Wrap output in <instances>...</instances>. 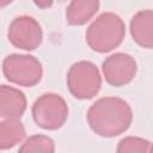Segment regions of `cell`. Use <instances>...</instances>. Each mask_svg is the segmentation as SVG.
<instances>
[{
  "mask_svg": "<svg viewBox=\"0 0 153 153\" xmlns=\"http://www.w3.org/2000/svg\"><path fill=\"white\" fill-rule=\"evenodd\" d=\"M86 117L90 128L97 135L115 137L130 127L133 110L128 102L120 97H103L88 108Z\"/></svg>",
  "mask_w": 153,
  "mask_h": 153,
  "instance_id": "cell-1",
  "label": "cell"
},
{
  "mask_svg": "<svg viewBox=\"0 0 153 153\" xmlns=\"http://www.w3.org/2000/svg\"><path fill=\"white\" fill-rule=\"evenodd\" d=\"M126 36L123 19L114 12L99 14L87 27L85 38L87 45L97 53H109L120 47Z\"/></svg>",
  "mask_w": 153,
  "mask_h": 153,
  "instance_id": "cell-2",
  "label": "cell"
},
{
  "mask_svg": "<svg viewBox=\"0 0 153 153\" xmlns=\"http://www.w3.org/2000/svg\"><path fill=\"white\" fill-rule=\"evenodd\" d=\"M5 78L18 86H36L43 76V67L37 57L29 54H10L2 61Z\"/></svg>",
  "mask_w": 153,
  "mask_h": 153,
  "instance_id": "cell-3",
  "label": "cell"
},
{
  "mask_svg": "<svg viewBox=\"0 0 153 153\" xmlns=\"http://www.w3.org/2000/svg\"><path fill=\"white\" fill-rule=\"evenodd\" d=\"M67 87L76 99H91L102 87V75L91 61H78L67 72Z\"/></svg>",
  "mask_w": 153,
  "mask_h": 153,
  "instance_id": "cell-4",
  "label": "cell"
},
{
  "mask_svg": "<svg viewBox=\"0 0 153 153\" xmlns=\"http://www.w3.org/2000/svg\"><path fill=\"white\" fill-rule=\"evenodd\" d=\"M35 123L45 130H57L67 121L68 105L57 93L48 92L39 96L31 108Z\"/></svg>",
  "mask_w": 153,
  "mask_h": 153,
  "instance_id": "cell-5",
  "label": "cell"
},
{
  "mask_svg": "<svg viewBox=\"0 0 153 153\" xmlns=\"http://www.w3.org/2000/svg\"><path fill=\"white\" fill-rule=\"evenodd\" d=\"M7 38L13 47L31 51L41 45L43 41V30L33 17L19 16L10 23Z\"/></svg>",
  "mask_w": 153,
  "mask_h": 153,
  "instance_id": "cell-6",
  "label": "cell"
},
{
  "mask_svg": "<svg viewBox=\"0 0 153 153\" xmlns=\"http://www.w3.org/2000/svg\"><path fill=\"white\" fill-rule=\"evenodd\" d=\"M102 72L109 85L121 87L134 79L137 72V65L131 55L126 53H115L103 61Z\"/></svg>",
  "mask_w": 153,
  "mask_h": 153,
  "instance_id": "cell-7",
  "label": "cell"
},
{
  "mask_svg": "<svg viewBox=\"0 0 153 153\" xmlns=\"http://www.w3.org/2000/svg\"><path fill=\"white\" fill-rule=\"evenodd\" d=\"M27 106L25 94L8 85H1L0 87V116L4 120H18L20 118Z\"/></svg>",
  "mask_w": 153,
  "mask_h": 153,
  "instance_id": "cell-8",
  "label": "cell"
},
{
  "mask_svg": "<svg viewBox=\"0 0 153 153\" xmlns=\"http://www.w3.org/2000/svg\"><path fill=\"white\" fill-rule=\"evenodd\" d=\"M130 35L136 44L153 49V10H141L130 20Z\"/></svg>",
  "mask_w": 153,
  "mask_h": 153,
  "instance_id": "cell-9",
  "label": "cell"
},
{
  "mask_svg": "<svg viewBox=\"0 0 153 153\" xmlns=\"http://www.w3.org/2000/svg\"><path fill=\"white\" fill-rule=\"evenodd\" d=\"M99 5L97 0H73L66 8V20L71 25H84L98 12Z\"/></svg>",
  "mask_w": 153,
  "mask_h": 153,
  "instance_id": "cell-10",
  "label": "cell"
},
{
  "mask_svg": "<svg viewBox=\"0 0 153 153\" xmlns=\"http://www.w3.org/2000/svg\"><path fill=\"white\" fill-rule=\"evenodd\" d=\"M25 128L19 120H2L0 123V148L10 149L25 139Z\"/></svg>",
  "mask_w": 153,
  "mask_h": 153,
  "instance_id": "cell-11",
  "label": "cell"
},
{
  "mask_svg": "<svg viewBox=\"0 0 153 153\" xmlns=\"http://www.w3.org/2000/svg\"><path fill=\"white\" fill-rule=\"evenodd\" d=\"M18 153H55V143L48 135L35 134L22 143Z\"/></svg>",
  "mask_w": 153,
  "mask_h": 153,
  "instance_id": "cell-12",
  "label": "cell"
},
{
  "mask_svg": "<svg viewBox=\"0 0 153 153\" xmlns=\"http://www.w3.org/2000/svg\"><path fill=\"white\" fill-rule=\"evenodd\" d=\"M151 142L139 136H126L120 140L116 153H151Z\"/></svg>",
  "mask_w": 153,
  "mask_h": 153,
  "instance_id": "cell-13",
  "label": "cell"
},
{
  "mask_svg": "<svg viewBox=\"0 0 153 153\" xmlns=\"http://www.w3.org/2000/svg\"><path fill=\"white\" fill-rule=\"evenodd\" d=\"M35 4L39 7H48V6L51 5V2H39V1H35Z\"/></svg>",
  "mask_w": 153,
  "mask_h": 153,
  "instance_id": "cell-14",
  "label": "cell"
},
{
  "mask_svg": "<svg viewBox=\"0 0 153 153\" xmlns=\"http://www.w3.org/2000/svg\"><path fill=\"white\" fill-rule=\"evenodd\" d=\"M151 153H153V145L151 146Z\"/></svg>",
  "mask_w": 153,
  "mask_h": 153,
  "instance_id": "cell-15",
  "label": "cell"
}]
</instances>
